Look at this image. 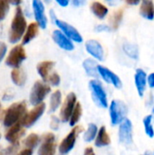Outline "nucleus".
<instances>
[{"label":"nucleus","mask_w":154,"mask_h":155,"mask_svg":"<svg viewBox=\"0 0 154 155\" xmlns=\"http://www.w3.org/2000/svg\"><path fill=\"white\" fill-rule=\"evenodd\" d=\"M26 29V21L24 16L23 10L17 6L9 32V42L11 44H16L24 35Z\"/></svg>","instance_id":"1"},{"label":"nucleus","mask_w":154,"mask_h":155,"mask_svg":"<svg viewBox=\"0 0 154 155\" xmlns=\"http://www.w3.org/2000/svg\"><path fill=\"white\" fill-rule=\"evenodd\" d=\"M26 113V104L25 101L15 103L5 112L4 114V125L10 127L16 123H19Z\"/></svg>","instance_id":"2"},{"label":"nucleus","mask_w":154,"mask_h":155,"mask_svg":"<svg viewBox=\"0 0 154 155\" xmlns=\"http://www.w3.org/2000/svg\"><path fill=\"white\" fill-rule=\"evenodd\" d=\"M110 117L113 125L120 124L127 116L128 108L127 105L120 100H113L110 104Z\"/></svg>","instance_id":"3"},{"label":"nucleus","mask_w":154,"mask_h":155,"mask_svg":"<svg viewBox=\"0 0 154 155\" xmlns=\"http://www.w3.org/2000/svg\"><path fill=\"white\" fill-rule=\"evenodd\" d=\"M89 88L91 90L92 96L94 103L99 107L107 108L108 107L107 95L102 84L98 80H92L89 83Z\"/></svg>","instance_id":"4"},{"label":"nucleus","mask_w":154,"mask_h":155,"mask_svg":"<svg viewBox=\"0 0 154 155\" xmlns=\"http://www.w3.org/2000/svg\"><path fill=\"white\" fill-rule=\"evenodd\" d=\"M50 91L51 88L49 85L40 81L35 82L30 93V104L32 105H37L41 104Z\"/></svg>","instance_id":"5"},{"label":"nucleus","mask_w":154,"mask_h":155,"mask_svg":"<svg viewBox=\"0 0 154 155\" xmlns=\"http://www.w3.org/2000/svg\"><path fill=\"white\" fill-rule=\"evenodd\" d=\"M84 131V128L81 126H74V129L69 133V134L62 141L59 145V153L60 155L67 154L75 145L76 138L80 133Z\"/></svg>","instance_id":"6"},{"label":"nucleus","mask_w":154,"mask_h":155,"mask_svg":"<svg viewBox=\"0 0 154 155\" xmlns=\"http://www.w3.org/2000/svg\"><path fill=\"white\" fill-rule=\"evenodd\" d=\"M44 109H45V104H43V103L37 104V105H34V107L30 112L25 113V114L24 115V117L20 121V124L25 128L31 127L43 115V114L44 112Z\"/></svg>","instance_id":"7"},{"label":"nucleus","mask_w":154,"mask_h":155,"mask_svg":"<svg viewBox=\"0 0 154 155\" xmlns=\"http://www.w3.org/2000/svg\"><path fill=\"white\" fill-rule=\"evenodd\" d=\"M26 58V54L23 45H15L13 47L5 59L6 65L13 68H19L22 62Z\"/></svg>","instance_id":"8"},{"label":"nucleus","mask_w":154,"mask_h":155,"mask_svg":"<svg viewBox=\"0 0 154 155\" xmlns=\"http://www.w3.org/2000/svg\"><path fill=\"white\" fill-rule=\"evenodd\" d=\"M56 143L55 136L52 133H47L42 136V144L38 150V155H55Z\"/></svg>","instance_id":"9"},{"label":"nucleus","mask_w":154,"mask_h":155,"mask_svg":"<svg viewBox=\"0 0 154 155\" xmlns=\"http://www.w3.org/2000/svg\"><path fill=\"white\" fill-rule=\"evenodd\" d=\"M119 140L123 144L125 145H130L133 143V124L127 118H125L120 124Z\"/></svg>","instance_id":"10"},{"label":"nucleus","mask_w":154,"mask_h":155,"mask_svg":"<svg viewBox=\"0 0 154 155\" xmlns=\"http://www.w3.org/2000/svg\"><path fill=\"white\" fill-rule=\"evenodd\" d=\"M54 22L61 29L62 33L64 34L69 39L74 40V42H77V43H81L83 41V37L80 35V33L68 23L64 22L62 20H58V19H54Z\"/></svg>","instance_id":"11"},{"label":"nucleus","mask_w":154,"mask_h":155,"mask_svg":"<svg viewBox=\"0 0 154 155\" xmlns=\"http://www.w3.org/2000/svg\"><path fill=\"white\" fill-rule=\"evenodd\" d=\"M25 133V127L19 122L8 127V130L5 134V138L11 144H15L18 143V141L24 136Z\"/></svg>","instance_id":"12"},{"label":"nucleus","mask_w":154,"mask_h":155,"mask_svg":"<svg viewBox=\"0 0 154 155\" xmlns=\"http://www.w3.org/2000/svg\"><path fill=\"white\" fill-rule=\"evenodd\" d=\"M76 104V95L74 93H70L62 106L61 113H60V117L63 122H67L70 119V116L74 111V108Z\"/></svg>","instance_id":"13"},{"label":"nucleus","mask_w":154,"mask_h":155,"mask_svg":"<svg viewBox=\"0 0 154 155\" xmlns=\"http://www.w3.org/2000/svg\"><path fill=\"white\" fill-rule=\"evenodd\" d=\"M97 70H98L99 74L102 76V78L105 82L113 84L114 87H116L118 89L122 88V86H123L122 81L119 78V76L117 74H115L113 72H112L108 68H106L104 66H102V65H98L97 66Z\"/></svg>","instance_id":"14"},{"label":"nucleus","mask_w":154,"mask_h":155,"mask_svg":"<svg viewBox=\"0 0 154 155\" xmlns=\"http://www.w3.org/2000/svg\"><path fill=\"white\" fill-rule=\"evenodd\" d=\"M33 10L37 25L44 29L47 25V18L44 14V6L41 0H33Z\"/></svg>","instance_id":"15"},{"label":"nucleus","mask_w":154,"mask_h":155,"mask_svg":"<svg viewBox=\"0 0 154 155\" xmlns=\"http://www.w3.org/2000/svg\"><path fill=\"white\" fill-rule=\"evenodd\" d=\"M54 41L64 50H66V51H72L74 46V44L72 43L71 39H69L64 34H63L61 31L59 30H55L54 31L53 33V35H52Z\"/></svg>","instance_id":"16"},{"label":"nucleus","mask_w":154,"mask_h":155,"mask_svg":"<svg viewBox=\"0 0 154 155\" xmlns=\"http://www.w3.org/2000/svg\"><path fill=\"white\" fill-rule=\"evenodd\" d=\"M85 48L87 52L95 59L103 61V48L101 44L95 40H89L85 44Z\"/></svg>","instance_id":"17"},{"label":"nucleus","mask_w":154,"mask_h":155,"mask_svg":"<svg viewBox=\"0 0 154 155\" xmlns=\"http://www.w3.org/2000/svg\"><path fill=\"white\" fill-rule=\"evenodd\" d=\"M135 85L139 94L140 97H143L144 94V92L146 90V84H147V74L143 69H137L134 76Z\"/></svg>","instance_id":"18"},{"label":"nucleus","mask_w":154,"mask_h":155,"mask_svg":"<svg viewBox=\"0 0 154 155\" xmlns=\"http://www.w3.org/2000/svg\"><path fill=\"white\" fill-rule=\"evenodd\" d=\"M140 14L145 19H154V4L152 0H143L140 7Z\"/></svg>","instance_id":"19"},{"label":"nucleus","mask_w":154,"mask_h":155,"mask_svg":"<svg viewBox=\"0 0 154 155\" xmlns=\"http://www.w3.org/2000/svg\"><path fill=\"white\" fill-rule=\"evenodd\" d=\"M110 143H111V138L107 134L105 127L102 126L100 130L97 132L94 144L96 147H104V146H108Z\"/></svg>","instance_id":"20"},{"label":"nucleus","mask_w":154,"mask_h":155,"mask_svg":"<svg viewBox=\"0 0 154 155\" xmlns=\"http://www.w3.org/2000/svg\"><path fill=\"white\" fill-rule=\"evenodd\" d=\"M54 63L52 61H44V62H41L40 64H38V65L36 67L37 72L44 82H47V79L50 75L49 73L52 70V68L54 67Z\"/></svg>","instance_id":"21"},{"label":"nucleus","mask_w":154,"mask_h":155,"mask_svg":"<svg viewBox=\"0 0 154 155\" xmlns=\"http://www.w3.org/2000/svg\"><path fill=\"white\" fill-rule=\"evenodd\" d=\"M38 26L39 25H37V23H31L27 26V28L25 29V33L23 35V41H22L23 45L28 44L36 36V35L38 34Z\"/></svg>","instance_id":"22"},{"label":"nucleus","mask_w":154,"mask_h":155,"mask_svg":"<svg viewBox=\"0 0 154 155\" xmlns=\"http://www.w3.org/2000/svg\"><path fill=\"white\" fill-rule=\"evenodd\" d=\"M84 68L86 71L87 74H89L92 77H95L97 78L99 76V73L97 70V66L98 64L95 63V61H93V59H86L84 64Z\"/></svg>","instance_id":"23"},{"label":"nucleus","mask_w":154,"mask_h":155,"mask_svg":"<svg viewBox=\"0 0 154 155\" xmlns=\"http://www.w3.org/2000/svg\"><path fill=\"white\" fill-rule=\"evenodd\" d=\"M11 78L13 83L18 86H23L26 80L25 74L19 68H14V70L11 72Z\"/></svg>","instance_id":"24"},{"label":"nucleus","mask_w":154,"mask_h":155,"mask_svg":"<svg viewBox=\"0 0 154 155\" xmlns=\"http://www.w3.org/2000/svg\"><path fill=\"white\" fill-rule=\"evenodd\" d=\"M93 13L100 19H103L108 14V8L100 2H93L91 5Z\"/></svg>","instance_id":"25"},{"label":"nucleus","mask_w":154,"mask_h":155,"mask_svg":"<svg viewBox=\"0 0 154 155\" xmlns=\"http://www.w3.org/2000/svg\"><path fill=\"white\" fill-rule=\"evenodd\" d=\"M62 101V94L60 91H55L52 94L51 98H50V108H49V112L50 113H54L57 110V108L59 107L60 104Z\"/></svg>","instance_id":"26"},{"label":"nucleus","mask_w":154,"mask_h":155,"mask_svg":"<svg viewBox=\"0 0 154 155\" xmlns=\"http://www.w3.org/2000/svg\"><path fill=\"white\" fill-rule=\"evenodd\" d=\"M82 112H83V110H82L81 104L76 103V104L74 108V111H73V113L70 116V119H69V124L71 126H74L78 123L80 117L82 116Z\"/></svg>","instance_id":"27"},{"label":"nucleus","mask_w":154,"mask_h":155,"mask_svg":"<svg viewBox=\"0 0 154 155\" xmlns=\"http://www.w3.org/2000/svg\"><path fill=\"white\" fill-rule=\"evenodd\" d=\"M123 51L132 59L137 60L139 58V49H138L137 45H135L124 44L123 45Z\"/></svg>","instance_id":"28"},{"label":"nucleus","mask_w":154,"mask_h":155,"mask_svg":"<svg viewBox=\"0 0 154 155\" xmlns=\"http://www.w3.org/2000/svg\"><path fill=\"white\" fill-rule=\"evenodd\" d=\"M39 142H40L39 136L35 134H31L25 138L24 143H25V146L26 147V149L34 150L38 145Z\"/></svg>","instance_id":"29"},{"label":"nucleus","mask_w":154,"mask_h":155,"mask_svg":"<svg viewBox=\"0 0 154 155\" xmlns=\"http://www.w3.org/2000/svg\"><path fill=\"white\" fill-rule=\"evenodd\" d=\"M152 114H149L147 116L144 117L143 119V125H144V130L145 133L147 134V136H149L150 138H153L154 137V129L152 127Z\"/></svg>","instance_id":"30"},{"label":"nucleus","mask_w":154,"mask_h":155,"mask_svg":"<svg viewBox=\"0 0 154 155\" xmlns=\"http://www.w3.org/2000/svg\"><path fill=\"white\" fill-rule=\"evenodd\" d=\"M97 132H98V129H97L96 124H90L89 126H88V129H87V131L85 132L84 136V141L87 142V143H90V142H92L93 140H94L95 137H96Z\"/></svg>","instance_id":"31"},{"label":"nucleus","mask_w":154,"mask_h":155,"mask_svg":"<svg viewBox=\"0 0 154 155\" xmlns=\"http://www.w3.org/2000/svg\"><path fill=\"white\" fill-rule=\"evenodd\" d=\"M123 9H119L117 10L113 17H112V25L113 29H117L119 25L121 24L122 20H123Z\"/></svg>","instance_id":"32"},{"label":"nucleus","mask_w":154,"mask_h":155,"mask_svg":"<svg viewBox=\"0 0 154 155\" xmlns=\"http://www.w3.org/2000/svg\"><path fill=\"white\" fill-rule=\"evenodd\" d=\"M9 11L8 0H0V21L3 20Z\"/></svg>","instance_id":"33"},{"label":"nucleus","mask_w":154,"mask_h":155,"mask_svg":"<svg viewBox=\"0 0 154 155\" xmlns=\"http://www.w3.org/2000/svg\"><path fill=\"white\" fill-rule=\"evenodd\" d=\"M18 149V143L11 144L9 147L5 149L0 148V155H14Z\"/></svg>","instance_id":"34"},{"label":"nucleus","mask_w":154,"mask_h":155,"mask_svg":"<svg viewBox=\"0 0 154 155\" xmlns=\"http://www.w3.org/2000/svg\"><path fill=\"white\" fill-rule=\"evenodd\" d=\"M47 82L50 84L54 85V86H57L60 84V76L56 73H54L51 75H49V77L47 79Z\"/></svg>","instance_id":"35"},{"label":"nucleus","mask_w":154,"mask_h":155,"mask_svg":"<svg viewBox=\"0 0 154 155\" xmlns=\"http://www.w3.org/2000/svg\"><path fill=\"white\" fill-rule=\"evenodd\" d=\"M59 119L56 117V116H52L51 118V128L54 129V130H57L58 127H59Z\"/></svg>","instance_id":"36"},{"label":"nucleus","mask_w":154,"mask_h":155,"mask_svg":"<svg viewBox=\"0 0 154 155\" xmlns=\"http://www.w3.org/2000/svg\"><path fill=\"white\" fill-rule=\"evenodd\" d=\"M5 53H6V45L5 43L0 42V63L2 61V59L5 57Z\"/></svg>","instance_id":"37"},{"label":"nucleus","mask_w":154,"mask_h":155,"mask_svg":"<svg viewBox=\"0 0 154 155\" xmlns=\"http://www.w3.org/2000/svg\"><path fill=\"white\" fill-rule=\"evenodd\" d=\"M147 83L151 88H154V73L147 76Z\"/></svg>","instance_id":"38"},{"label":"nucleus","mask_w":154,"mask_h":155,"mask_svg":"<svg viewBox=\"0 0 154 155\" xmlns=\"http://www.w3.org/2000/svg\"><path fill=\"white\" fill-rule=\"evenodd\" d=\"M96 31L102 32V31H110V27L105 25H99L96 26Z\"/></svg>","instance_id":"39"},{"label":"nucleus","mask_w":154,"mask_h":155,"mask_svg":"<svg viewBox=\"0 0 154 155\" xmlns=\"http://www.w3.org/2000/svg\"><path fill=\"white\" fill-rule=\"evenodd\" d=\"M33 154V150L31 149H25L21 151L17 155H32Z\"/></svg>","instance_id":"40"},{"label":"nucleus","mask_w":154,"mask_h":155,"mask_svg":"<svg viewBox=\"0 0 154 155\" xmlns=\"http://www.w3.org/2000/svg\"><path fill=\"white\" fill-rule=\"evenodd\" d=\"M85 4V0H73V5L75 6H80Z\"/></svg>","instance_id":"41"},{"label":"nucleus","mask_w":154,"mask_h":155,"mask_svg":"<svg viewBox=\"0 0 154 155\" xmlns=\"http://www.w3.org/2000/svg\"><path fill=\"white\" fill-rule=\"evenodd\" d=\"M125 2L128 4V5H136L138 4H140L141 0H125Z\"/></svg>","instance_id":"42"},{"label":"nucleus","mask_w":154,"mask_h":155,"mask_svg":"<svg viewBox=\"0 0 154 155\" xmlns=\"http://www.w3.org/2000/svg\"><path fill=\"white\" fill-rule=\"evenodd\" d=\"M70 0H56V2L61 5V6H66L68 5Z\"/></svg>","instance_id":"43"},{"label":"nucleus","mask_w":154,"mask_h":155,"mask_svg":"<svg viewBox=\"0 0 154 155\" xmlns=\"http://www.w3.org/2000/svg\"><path fill=\"white\" fill-rule=\"evenodd\" d=\"M8 2L14 5H18L22 3V0H8Z\"/></svg>","instance_id":"44"},{"label":"nucleus","mask_w":154,"mask_h":155,"mask_svg":"<svg viewBox=\"0 0 154 155\" xmlns=\"http://www.w3.org/2000/svg\"><path fill=\"white\" fill-rule=\"evenodd\" d=\"M3 116V111H2V107H1V104H0V120Z\"/></svg>","instance_id":"45"},{"label":"nucleus","mask_w":154,"mask_h":155,"mask_svg":"<svg viewBox=\"0 0 154 155\" xmlns=\"http://www.w3.org/2000/svg\"><path fill=\"white\" fill-rule=\"evenodd\" d=\"M152 115H154V107L152 108Z\"/></svg>","instance_id":"46"},{"label":"nucleus","mask_w":154,"mask_h":155,"mask_svg":"<svg viewBox=\"0 0 154 155\" xmlns=\"http://www.w3.org/2000/svg\"><path fill=\"white\" fill-rule=\"evenodd\" d=\"M89 155H95V154H94V153H92V154H89Z\"/></svg>","instance_id":"47"},{"label":"nucleus","mask_w":154,"mask_h":155,"mask_svg":"<svg viewBox=\"0 0 154 155\" xmlns=\"http://www.w3.org/2000/svg\"><path fill=\"white\" fill-rule=\"evenodd\" d=\"M0 138H1V134H0Z\"/></svg>","instance_id":"48"},{"label":"nucleus","mask_w":154,"mask_h":155,"mask_svg":"<svg viewBox=\"0 0 154 155\" xmlns=\"http://www.w3.org/2000/svg\"><path fill=\"white\" fill-rule=\"evenodd\" d=\"M153 155H154V154H153Z\"/></svg>","instance_id":"49"}]
</instances>
